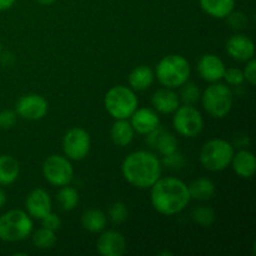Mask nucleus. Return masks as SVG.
Listing matches in <instances>:
<instances>
[{"label": "nucleus", "instance_id": "obj_14", "mask_svg": "<svg viewBox=\"0 0 256 256\" xmlns=\"http://www.w3.org/2000/svg\"><path fill=\"white\" fill-rule=\"evenodd\" d=\"M225 66L224 62L214 54H205L200 58L198 62V72L205 82H218L224 78Z\"/></svg>", "mask_w": 256, "mask_h": 256}, {"label": "nucleus", "instance_id": "obj_9", "mask_svg": "<svg viewBox=\"0 0 256 256\" xmlns=\"http://www.w3.org/2000/svg\"><path fill=\"white\" fill-rule=\"evenodd\" d=\"M42 175L49 184L62 188L72 182L74 168L68 158L50 155L42 164Z\"/></svg>", "mask_w": 256, "mask_h": 256}, {"label": "nucleus", "instance_id": "obj_13", "mask_svg": "<svg viewBox=\"0 0 256 256\" xmlns=\"http://www.w3.org/2000/svg\"><path fill=\"white\" fill-rule=\"evenodd\" d=\"M25 206H26V212L30 216L42 220L49 212H52V198H50L49 192H45L44 189H34L26 196Z\"/></svg>", "mask_w": 256, "mask_h": 256}, {"label": "nucleus", "instance_id": "obj_5", "mask_svg": "<svg viewBox=\"0 0 256 256\" xmlns=\"http://www.w3.org/2000/svg\"><path fill=\"white\" fill-rule=\"evenodd\" d=\"M104 105L110 116L115 120L129 119L139 108V99L132 88L118 85L106 92Z\"/></svg>", "mask_w": 256, "mask_h": 256}, {"label": "nucleus", "instance_id": "obj_24", "mask_svg": "<svg viewBox=\"0 0 256 256\" xmlns=\"http://www.w3.org/2000/svg\"><path fill=\"white\" fill-rule=\"evenodd\" d=\"M190 198L198 202H206L215 195L216 186L214 182L208 178H199L194 180L190 185H188Z\"/></svg>", "mask_w": 256, "mask_h": 256}, {"label": "nucleus", "instance_id": "obj_19", "mask_svg": "<svg viewBox=\"0 0 256 256\" xmlns=\"http://www.w3.org/2000/svg\"><path fill=\"white\" fill-rule=\"evenodd\" d=\"M232 170L242 179H252L256 172V158L249 150H240L232 160Z\"/></svg>", "mask_w": 256, "mask_h": 256}, {"label": "nucleus", "instance_id": "obj_8", "mask_svg": "<svg viewBox=\"0 0 256 256\" xmlns=\"http://www.w3.org/2000/svg\"><path fill=\"white\" fill-rule=\"evenodd\" d=\"M172 124L179 135L185 138H195L204 129V118L196 108L184 104L178 108L174 112Z\"/></svg>", "mask_w": 256, "mask_h": 256}, {"label": "nucleus", "instance_id": "obj_15", "mask_svg": "<svg viewBox=\"0 0 256 256\" xmlns=\"http://www.w3.org/2000/svg\"><path fill=\"white\" fill-rule=\"evenodd\" d=\"M226 52L236 62H246L255 55L254 42L244 34L232 35L226 42Z\"/></svg>", "mask_w": 256, "mask_h": 256}, {"label": "nucleus", "instance_id": "obj_29", "mask_svg": "<svg viewBox=\"0 0 256 256\" xmlns=\"http://www.w3.org/2000/svg\"><path fill=\"white\" fill-rule=\"evenodd\" d=\"M180 88H182V92H180L179 99L182 100L184 104L194 105L195 102H199L202 94H200V90L196 85L192 84V82H186L184 85H182Z\"/></svg>", "mask_w": 256, "mask_h": 256}, {"label": "nucleus", "instance_id": "obj_20", "mask_svg": "<svg viewBox=\"0 0 256 256\" xmlns=\"http://www.w3.org/2000/svg\"><path fill=\"white\" fill-rule=\"evenodd\" d=\"M235 0H200V6L215 19H225L229 16L235 9Z\"/></svg>", "mask_w": 256, "mask_h": 256}, {"label": "nucleus", "instance_id": "obj_36", "mask_svg": "<svg viewBox=\"0 0 256 256\" xmlns=\"http://www.w3.org/2000/svg\"><path fill=\"white\" fill-rule=\"evenodd\" d=\"M16 0H0V12H5L14 6Z\"/></svg>", "mask_w": 256, "mask_h": 256}, {"label": "nucleus", "instance_id": "obj_3", "mask_svg": "<svg viewBox=\"0 0 256 256\" xmlns=\"http://www.w3.org/2000/svg\"><path fill=\"white\" fill-rule=\"evenodd\" d=\"M192 74L190 62L182 55L172 54L162 58L156 66V78L160 84L169 89H176L189 80Z\"/></svg>", "mask_w": 256, "mask_h": 256}, {"label": "nucleus", "instance_id": "obj_16", "mask_svg": "<svg viewBox=\"0 0 256 256\" xmlns=\"http://www.w3.org/2000/svg\"><path fill=\"white\" fill-rule=\"evenodd\" d=\"M130 124L135 132L142 135H148L160 126V118L156 112L148 108H138L130 116Z\"/></svg>", "mask_w": 256, "mask_h": 256}, {"label": "nucleus", "instance_id": "obj_25", "mask_svg": "<svg viewBox=\"0 0 256 256\" xmlns=\"http://www.w3.org/2000/svg\"><path fill=\"white\" fill-rule=\"evenodd\" d=\"M106 215L98 209H90L85 212L82 216V225L85 230L90 232H102L106 226Z\"/></svg>", "mask_w": 256, "mask_h": 256}, {"label": "nucleus", "instance_id": "obj_1", "mask_svg": "<svg viewBox=\"0 0 256 256\" xmlns=\"http://www.w3.org/2000/svg\"><path fill=\"white\" fill-rule=\"evenodd\" d=\"M150 189L152 206L166 216L182 212L192 200L188 185L176 178H160Z\"/></svg>", "mask_w": 256, "mask_h": 256}, {"label": "nucleus", "instance_id": "obj_6", "mask_svg": "<svg viewBox=\"0 0 256 256\" xmlns=\"http://www.w3.org/2000/svg\"><path fill=\"white\" fill-rule=\"evenodd\" d=\"M200 98L205 112L215 119H222L226 116L234 105V94L226 84L212 82L205 89Z\"/></svg>", "mask_w": 256, "mask_h": 256}, {"label": "nucleus", "instance_id": "obj_26", "mask_svg": "<svg viewBox=\"0 0 256 256\" xmlns=\"http://www.w3.org/2000/svg\"><path fill=\"white\" fill-rule=\"evenodd\" d=\"M58 202H59L62 210H64V212H72L79 204V192L74 188L69 186V185H65V186H62V189L59 190Z\"/></svg>", "mask_w": 256, "mask_h": 256}, {"label": "nucleus", "instance_id": "obj_34", "mask_svg": "<svg viewBox=\"0 0 256 256\" xmlns=\"http://www.w3.org/2000/svg\"><path fill=\"white\" fill-rule=\"evenodd\" d=\"M244 72V78L248 82H249L252 86H255L256 85V62L255 59H250L249 62H246V66L242 70Z\"/></svg>", "mask_w": 256, "mask_h": 256}, {"label": "nucleus", "instance_id": "obj_38", "mask_svg": "<svg viewBox=\"0 0 256 256\" xmlns=\"http://www.w3.org/2000/svg\"><path fill=\"white\" fill-rule=\"evenodd\" d=\"M38 2H39V4H42V5H52V4H54L55 2H56V0H36Z\"/></svg>", "mask_w": 256, "mask_h": 256}, {"label": "nucleus", "instance_id": "obj_7", "mask_svg": "<svg viewBox=\"0 0 256 256\" xmlns=\"http://www.w3.org/2000/svg\"><path fill=\"white\" fill-rule=\"evenodd\" d=\"M234 154V146L229 142L212 139L205 142L200 152V162L209 172H219L230 166Z\"/></svg>", "mask_w": 256, "mask_h": 256}, {"label": "nucleus", "instance_id": "obj_39", "mask_svg": "<svg viewBox=\"0 0 256 256\" xmlns=\"http://www.w3.org/2000/svg\"><path fill=\"white\" fill-rule=\"evenodd\" d=\"M160 255H172V254L170 252H160Z\"/></svg>", "mask_w": 256, "mask_h": 256}, {"label": "nucleus", "instance_id": "obj_23", "mask_svg": "<svg viewBox=\"0 0 256 256\" xmlns=\"http://www.w3.org/2000/svg\"><path fill=\"white\" fill-rule=\"evenodd\" d=\"M20 175V164L10 155H0V185L14 184Z\"/></svg>", "mask_w": 256, "mask_h": 256}, {"label": "nucleus", "instance_id": "obj_17", "mask_svg": "<svg viewBox=\"0 0 256 256\" xmlns=\"http://www.w3.org/2000/svg\"><path fill=\"white\" fill-rule=\"evenodd\" d=\"M152 104L154 109L162 114H174L180 106V99L174 89L164 88L152 94Z\"/></svg>", "mask_w": 256, "mask_h": 256}, {"label": "nucleus", "instance_id": "obj_22", "mask_svg": "<svg viewBox=\"0 0 256 256\" xmlns=\"http://www.w3.org/2000/svg\"><path fill=\"white\" fill-rule=\"evenodd\" d=\"M155 74L146 65H140L135 68L129 75V85L136 92H145L154 84Z\"/></svg>", "mask_w": 256, "mask_h": 256}, {"label": "nucleus", "instance_id": "obj_33", "mask_svg": "<svg viewBox=\"0 0 256 256\" xmlns=\"http://www.w3.org/2000/svg\"><path fill=\"white\" fill-rule=\"evenodd\" d=\"M42 228L52 230V232H56L58 230L62 229V219H60V218L56 214H54L52 212H49L45 218H42Z\"/></svg>", "mask_w": 256, "mask_h": 256}, {"label": "nucleus", "instance_id": "obj_18", "mask_svg": "<svg viewBox=\"0 0 256 256\" xmlns=\"http://www.w3.org/2000/svg\"><path fill=\"white\" fill-rule=\"evenodd\" d=\"M149 138H148V142L152 148L158 149V152L164 156H169V155L174 154L178 152V140L176 138L169 132H164L160 128L150 132Z\"/></svg>", "mask_w": 256, "mask_h": 256}, {"label": "nucleus", "instance_id": "obj_40", "mask_svg": "<svg viewBox=\"0 0 256 256\" xmlns=\"http://www.w3.org/2000/svg\"><path fill=\"white\" fill-rule=\"evenodd\" d=\"M0 52H2V44H0Z\"/></svg>", "mask_w": 256, "mask_h": 256}, {"label": "nucleus", "instance_id": "obj_12", "mask_svg": "<svg viewBox=\"0 0 256 256\" xmlns=\"http://www.w3.org/2000/svg\"><path fill=\"white\" fill-rule=\"evenodd\" d=\"M98 252L102 256H122L126 252L128 244L124 235L115 230H108L99 236Z\"/></svg>", "mask_w": 256, "mask_h": 256}, {"label": "nucleus", "instance_id": "obj_31", "mask_svg": "<svg viewBox=\"0 0 256 256\" xmlns=\"http://www.w3.org/2000/svg\"><path fill=\"white\" fill-rule=\"evenodd\" d=\"M222 79H225L226 84L232 85V86H240L245 82L244 72H242V70L238 69V68H230V69L225 70Z\"/></svg>", "mask_w": 256, "mask_h": 256}, {"label": "nucleus", "instance_id": "obj_4", "mask_svg": "<svg viewBox=\"0 0 256 256\" xmlns=\"http://www.w3.org/2000/svg\"><path fill=\"white\" fill-rule=\"evenodd\" d=\"M34 224L28 212L10 210L0 216V240L5 242H22L32 235Z\"/></svg>", "mask_w": 256, "mask_h": 256}, {"label": "nucleus", "instance_id": "obj_28", "mask_svg": "<svg viewBox=\"0 0 256 256\" xmlns=\"http://www.w3.org/2000/svg\"><path fill=\"white\" fill-rule=\"evenodd\" d=\"M192 218L196 224L202 228H209L216 220V214L214 210L209 206H198L192 210Z\"/></svg>", "mask_w": 256, "mask_h": 256}, {"label": "nucleus", "instance_id": "obj_2", "mask_svg": "<svg viewBox=\"0 0 256 256\" xmlns=\"http://www.w3.org/2000/svg\"><path fill=\"white\" fill-rule=\"evenodd\" d=\"M162 162L149 152H132L122 164V176L138 189H150L162 178Z\"/></svg>", "mask_w": 256, "mask_h": 256}, {"label": "nucleus", "instance_id": "obj_35", "mask_svg": "<svg viewBox=\"0 0 256 256\" xmlns=\"http://www.w3.org/2000/svg\"><path fill=\"white\" fill-rule=\"evenodd\" d=\"M229 22L232 25V28L234 29H244L248 25V18L246 15L242 14V12H234L229 15Z\"/></svg>", "mask_w": 256, "mask_h": 256}, {"label": "nucleus", "instance_id": "obj_27", "mask_svg": "<svg viewBox=\"0 0 256 256\" xmlns=\"http://www.w3.org/2000/svg\"><path fill=\"white\" fill-rule=\"evenodd\" d=\"M58 242V238L55 232H52L49 229H45V228H42V229L36 230L32 235V244L38 248V249L42 250H48L52 249Z\"/></svg>", "mask_w": 256, "mask_h": 256}, {"label": "nucleus", "instance_id": "obj_21", "mask_svg": "<svg viewBox=\"0 0 256 256\" xmlns=\"http://www.w3.org/2000/svg\"><path fill=\"white\" fill-rule=\"evenodd\" d=\"M110 136H112V142L120 148L128 146L132 142L135 136V130L132 129L130 122L128 119L116 120L112 124V130H110Z\"/></svg>", "mask_w": 256, "mask_h": 256}, {"label": "nucleus", "instance_id": "obj_10", "mask_svg": "<svg viewBox=\"0 0 256 256\" xmlns=\"http://www.w3.org/2000/svg\"><path fill=\"white\" fill-rule=\"evenodd\" d=\"M92 149V138L90 134L82 128H72L62 139V152L69 160L85 159Z\"/></svg>", "mask_w": 256, "mask_h": 256}, {"label": "nucleus", "instance_id": "obj_37", "mask_svg": "<svg viewBox=\"0 0 256 256\" xmlns=\"http://www.w3.org/2000/svg\"><path fill=\"white\" fill-rule=\"evenodd\" d=\"M6 200H8L6 192H4V189L0 188V208H2L5 204H6Z\"/></svg>", "mask_w": 256, "mask_h": 256}, {"label": "nucleus", "instance_id": "obj_30", "mask_svg": "<svg viewBox=\"0 0 256 256\" xmlns=\"http://www.w3.org/2000/svg\"><path fill=\"white\" fill-rule=\"evenodd\" d=\"M109 216L114 224H122L129 218V210L124 202H114L109 209Z\"/></svg>", "mask_w": 256, "mask_h": 256}, {"label": "nucleus", "instance_id": "obj_32", "mask_svg": "<svg viewBox=\"0 0 256 256\" xmlns=\"http://www.w3.org/2000/svg\"><path fill=\"white\" fill-rule=\"evenodd\" d=\"M18 122V114L12 110H2L0 112V129L9 130L15 126Z\"/></svg>", "mask_w": 256, "mask_h": 256}, {"label": "nucleus", "instance_id": "obj_11", "mask_svg": "<svg viewBox=\"0 0 256 256\" xmlns=\"http://www.w3.org/2000/svg\"><path fill=\"white\" fill-rule=\"evenodd\" d=\"M49 112V104L42 95L29 94L22 96L16 102L18 116L30 122H38L46 116Z\"/></svg>", "mask_w": 256, "mask_h": 256}]
</instances>
